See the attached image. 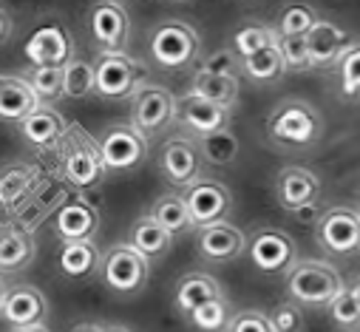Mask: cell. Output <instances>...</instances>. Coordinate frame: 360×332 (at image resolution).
<instances>
[{
    "mask_svg": "<svg viewBox=\"0 0 360 332\" xmlns=\"http://www.w3.org/2000/svg\"><path fill=\"white\" fill-rule=\"evenodd\" d=\"M63 89L68 100H85L97 94V68L94 60L71 57L63 65Z\"/></svg>",
    "mask_w": 360,
    "mask_h": 332,
    "instance_id": "1f68e13d",
    "label": "cell"
},
{
    "mask_svg": "<svg viewBox=\"0 0 360 332\" xmlns=\"http://www.w3.org/2000/svg\"><path fill=\"white\" fill-rule=\"evenodd\" d=\"M321 177L304 165H287L276 177V199L287 213L307 216L321 202Z\"/></svg>",
    "mask_w": 360,
    "mask_h": 332,
    "instance_id": "7c38bea8",
    "label": "cell"
},
{
    "mask_svg": "<svg viewBox=\"0 0 360 332\" xmlns=\"http://www.w3.org/2000/svg\"><path fill=\"white\" fill-rule=\"evenodd\" d=\"M352 332H357V329H352Z\"/></svg>",
    "mask_w": 360,
    "mask_h": 332,
    "instance_id": "816d5d0a",
    "label": "cell"
},
{
    "mask_svg": "<svg viewBox=\"0 0 360 332\" xmlns=\"http://www.w3.org/2000/svg\"><path fill=\"white\" fill-rule=\"evenodd\" d=\"M182 196L188 202L193 227L224 222L233 213V193H230V188L224 182H216V179H205L202 177L193 185H188L182 191Z\"/></svg>",
    "mask_w": 360,
    "mask_h": 332,
    "instance_id": "4fadbf2b",
    "label": "cell"
},
{
    "mask_svg": "<svg viewBox=\"0 0 360 332\" xmlns=\"http://www.w3.org/2000/svg\"><path fill=\"white\" fill-rule=\"evenodd\" d=\"M247 256L264 276H287L298 262V244L281 227H258L247 236Z\"/></svg>",
    "mask_w": 360,
    "mask_h": 332,
    "instance_id": "52a82bcc",
    "label": "cell"
},
{
    "mask_svg": "<svg viewBox=\"0 0 360 332\" xmlns=\"http://www.w3.org/2000/svg\"><path fill=\"white\" fill-rule=\"evenodd\" d=\"M323 117L321 111L301 100V97H287L281 100L266 117V139L278 151H309L323 139Z\"/></svg>",
    "mask_w": 360,
    "mask_h": 332,
    "instance_id": "7a4b0ae2",
    "label": "cell"
},
{
    "mask_svg": "<svg viewBox=\"0 0 360 332\" xmlns=\"http://www.w3.org/2000/svg\"><path fill=\"white\" fill-rule=\"evenodd\" d=\"M54 236L60 241H79V238H94L100 230V210L88 202L82 193H71L60 210L51 216Z\"/></svg>",
    "mask_w": 360,
    "mask_h": 332,
    "instance_id": "d6986e66",
    "label": "cell"
},
{
    "mask_svg": "<svg viewBox=\"0 0 360 332\" xmlns=\"http://www.w3.org/2000/svg\"><path fill=\"white\" fill-rule=\"evenodd\" d=\"M37 256V241L32 230H23L20 224L0 227V276H15L32 267Z\"/></svg>",
    "mask_w": 360,
    "mask_h": 332,
    "instance_id": "cb8c5ba5",
    "label": "cell"
},
{
    "mask_svg": "<svg viewBox=\"0 0 360 332\" xmlns=\"http://www.w3.org/2000/svg\"><path fill=\"white\" fill-rule=\"evenodd\" d=\"M43 179L40 165L34 162H9L0 165V208L15 210Z\"/></svg>",
    "mask_w": 360,
    "mask_h": 332,
    "instance_id": "484cf974",
    "label": "cell"
},
{
    "mask_svg": "<svg viewBox=\"0 0 360 332\" xmlns=\"http://www.w3.org/2000/svg\"><path fill=\"white\" fill-rule=\"evenodd\" d=\"M202 68L207 71H216V74H233V77H241V57L236 54V49H219L213 51L210 57L202 60Z\"/></svg>",
    "mask_w": 360,
    "mask_h": 332,
    "instance_id": "7bdbcfd3",
    "label": "cell"
},
{
    "mask_svg": "<svg viewBox=\"0 0 360 332\" xmlns=\"http://www.w3.org/2000/svg\"><path fill=\"white\" fill-rule=\"evenodd\" d=\"M105 332H131L128 326H120V324H111V326H105Z\"/></svg>",
    "mask_w": 360,
    "mask_h": 332,
    "instance_id": "c3c4849f",
    "label": "cell"
},
{
    "mask_svg": "<svg viewBox=\"0 0 360 332\" xmlns=\"http://www.w3.org/2000/svg\"><path fill=\"white\" fill-rule=\"evenodd\" d=\"M343 276L323 259H298L287 273V295L301 307L326 309V304L343 290Z\"/></svg>",
    "mask_w": 360,
    "mask_h": 332,
    "instance_id": "277c9868",
    "label": "cell"
},
{
    "mask_svg": "<svg viewBox=\"0 0 360 332\" xmlns=\"http://www.w3.org/2000/svg\"><path fill=\"white\" fill-rule=\"evenodd\" d=\"M40 103L26 74H0V120L20 122L26 120Z\"/></svg>",
    "mask_w": 360,
    "mask_h": 332,
    "instance_id": "d4e9b609",
    "label": "cell"
},
{
    "mask_svg": "<svg viewBox=\"0 0 360 332\" xmlns=\"http://www.w3.org/2000/svg\"><path fill=\"white\" fill-rule=\"evenodd\" d=\"M97 279L111 295L131 298V295L145 290V284L150 279V262L139 250H134L128 241L125 244H114L103 253Z\"/></svg>",
    "mask_w": 360,
    "mask_h": 332,
    "instance_id": "8992f818",
    "label": "cell"
},
{
    "mask_svg": "<svg viewBox=\"0 0 360 332\" xmlns=\"http://www.w3.org/2000/svg\"><path fill=\"white\" fill-rule=\"evenodd\" d=\"M196 250L210 264H230L247 253V236L233 222H216L199 227L196 236Z\"/></svg>",
    "mask_w": 360,
    "mask_h": 332,
    "instance_id": "e0dca14e",
    "label": "cell"
},
{
    "mask_svg": "<svg viewBox=\"0 0 360 332\" xmlns=\"http://www.w3.org/2000/svg\"><path fill=\"white\" fill-rule=\"evenodd\" d=\"M326 312H329L332 324L340 326L343 332H352V329L360 326V307H357V301H354V295H352L349 287H343V290L326 304Z\"/></svg>",
    "mask_w": 360,
    "mask_h": 332,
    "instance_id": "f35d334b",
    "label": "cell"
},
{
    "mask_svg": "<svg viewBox=\"0 0 360 332\" xmlns=\"http://www.w3.org/2000/svg\"><path fill=\"white\" fill-rule=\"evenodd\" d=\"M128 244L134 250H139L148 262H159L170 253L173 247V233L167 227H162L150 213L148 216H139L131 230H128Z\"/></svg>",
    "mask_w": 360,
    "mask_h": 332,
    "instance_id": "83f0119b",
    "label": "cell"
},
{
    "mask_svg": "<svg viewBox=\"0 0 360 332\" xmlns=\"http://www.w3.org/2000/svg\"><path fill=\"white\" fill-rule=\"evenodd\" d=\"M315 238L321 244V250L338 259L360 253V210L346 205L323 210L315 224Z\"/></svg>",
    "mask_w": 360,
    "mask_h": 332,
    "instance_id": "ba28073f",
    "label": "cell"
},
{
    "mask_svg": "<svg viewBox=\"0 0 360 332\" xmlns=\"http://www.w3.org/2000/svg\"><path fill=\"white\" fill-rule=\"evenodd\" d=\"M338 91L343 100H360V40H354L338 60Z\"/></svg>",
    "mask_w": 360,
    "mask_h": 332,
    "instance_id": "8d00e7d4",
    "label": "cell"
},
{
    "mask_svg": "<svg viewBox=\"0 0 360 332\" xmlns=\"http://www.w3.org/2000/svg\"><path fill=\"white\" fill-rule=\"evenodd\" d=\"M346 287L352 290V295H354V301H357V307H360V276H354V279H352Z\"/></svg>",
    "mask_w": 360,
    "mask_h": 332,
    "instance_id": "7dc6e473",
    "label": "cell"
},
{
    "mask_svg": "<svg viewBox=\"0 0 360 332\" xmlns=\"http://www.w3.org/2000/svg\"><path fill=\"white\" fill-rule=\"evenodd\" d=\"M227 332H276L273 329V321H269L266 312L261 309H241L233 315Z\"/></svg>",
    "mask_w": 360,
    "mask_h": 332,
    "instance_id": "b9f144b4",
    "label": "cell"
},
{
    "mask_svg": "<svg viewBox=\"0 0 360 332\" xmlns=\"http://www.w3.org/2000/svg\"><path fill=\"white\" fill-rule=\"evenodd\" d=\"M57 168H60V179L65 185H71L77 193L97 191L108 177L105 159L100 151V139H94L77 122H68V128L57 145Z\"/></svg>",
    "mask_w": 360,
    "mask_h": 332,
    "instance_id": "6da1fadb",
    "label": "cell"
},
{
    "mask_svg": "<svg viewBox=\"0 0 360 332\" xmlns=\"http://www.w3.org/2000/svg\"><path fill=\"white\" fill-rule=\"evenodd\" d=\"M273 43H278V32H276V26H266V23H244L233 34V49L241 60L266 46H273Z\"/></svg>",
    "mask_w": 360,
    "mask_h": 332,
    "instance_id": "d590c367",
    "label": "cell"
},
{
    "mask_svg": "<svg viewBox=\"0 0 360 332\" xmlns=\"http://www.w3.org/2000/svg\"><path fill=\"white\" fill-rule=\"evenodd\" d=\"M103 253L97 250L94 238L79 241H60L57 247V270L71 281H88L100 273Z\"/></svg>",
    "mask_w": 360,
    "mask_h": 332,
    "instance_id": "603a6c76",
    "label": "cell"
},
{
    "mask_svg": "<svg viewBox=\"0 0 360 332\" xmlns=\"http://www.w3.org/2000/svg\"><path fill=\"white\" fill-rule=\"evenodd\" d=\"M202 37L185 20H162L148 34V57L162 71H185L199 63Z\"/></svg>",
    "mask_w": 360,
    "mask_h": 332,
    "instance_id": "3957f363",
    "label": "cell"
},
{
    "mask_svg": "<svg viewBox=\"0 0 360 332\" xmlns=\"http://www.w3.org/2000/svg\"><path fill=\"white\" fill-rule=\"evenodd\" d=\"M230 120H233V108L205 100L193 91L179 97V103H176V122L185 131H191L193 136H205V134L230 128Z\"/></svg>",
    "mask_w": 360,
    "mask_h": 332,
    "instance_id": "ac0fdd59",
    "label": "cell"
},
{
    "mask_svg": "<svg viewBox=\"0 0 360 332\" xmlns=\"http://www.w3.org/2000/svg\"><path fill=\"white\" fill-rule=\"evenodd\" d=\"M23 54L29 65H65L74 57V37L60 20H46L29 34Z\"/></svg>",
    "mask_w": 360,
    "mask_h": 332,
    "instance_id": "9a60e30c",
    "label": "cell"
},
{
    "mask_svg": "<svg viewBox=\"0 0 360 332\" xmlns=\"http://www.w3.org/2000/svg\"><path fill=\"white\" fill-rule=\"evenodd\" d=\"M148 142L150 139L131 122L111 125L108 131H103L100 151L108 174H134L136 168H142L148 159Z\"/></svg>",
    "mask_w": 360,
    "mask_h": 332,
    "instance_id": "9c48e42d",
    "label": "cell"
},
{
    "mask_svg": "<svg viewBox=\"0 0 360 332\" xmlns=\"http://www.w3.org/2000/svg\"><path fill=\"white\" fill-rule=\"evenodd\" d=\"M159 171L173 188H188L196 179H202L205 171V156L199 151L196 139L185 136H170L159 148Z\"/></svg>",
    "mask_w": 360,
    "mask_h": 332,
    "instance_id": "8fae6325",
    "label": "cell"
},
{
    "mask_svg": "<svg viewBox=\"0 0 360 332\" xmlns=\"http://www.w3.org/2000/svg\"><path fill=\"white\" fill-rule=\"evenodd\" d=\"M321 20L318 9L309 6V4H290L281 9L278 15V23H276V32L281 37H292V34H309V29Z\"/></svg>",
    "mask_w": 360,
    "mask_h": 332,
    "instance_id": "74e56055",
    "label": "cell"
},
{
    "mask_svg": "<svg viewBox=\"0 0 360 332\" xmlns=\"http://www.w3.org/2000/svg\"><path fill=\"white\" fill-rule=\"evenodd\" d=\"M71 332H105L103 324H91V321H82V324H74Z\"/></svg>",
    "mask_w": 360,
    "mask_h": 332,
    "instance_id": "f6af8a7d",
    "label": "cell"
},
{
    "mask_svg": "<svg viewBox=\"0 0 360 332\" xmlns=\"http://www.w3.org/2000/svg\"><path fill=\"white\" fill-rule=\"evenodd\" d=\"M97 68V97L108 103L131 100L148 79V65L128 51H100L94 60Z\"/></svg>",
    "mask_w": 360,
    "mask_h": 332,
    "instance_id": "5b68a950",
    "label": "cell"
},
{
    "mask_svg": "<svg viewBox=\"0 0 360 332\" xmlns=\"http://www.w3.org/2000/svg\"><path fill=\"white\" fill-rule=\"evenodd\" d=\"M12 332H51L46 324H32V326H12Z\"/></svg>",
    "mask_w": 360,
    "mask_h": 332,
    "instance_id": "bcb514c9",
    "label": "cell"
},
{
    "mask_svg": "<svg viewBox=\"0 0 360 332\" xmlns=\"http://www.w3.org/2000/svg\"><path fill=\"white\" fill-rule=\"evenodd\" d=\"M6 290H9V287L4 284V276H0V304H4V295H6Z\"/></svg>",
    "mask_w": 360,
    "mask_h": 332,
    "instance_id": "681fc988",
    "label": "cell"
},
{
    "mask_svg": "<svg viewBox=\"0 0 360 332\" xmlns=\"http://www.w3.org/2000/svg\"><path fill=\"white\" fill-rule=\"evenodd\" d=\"M224 295V287L219 284V279H213L210 273H185L182 279L176 281L173 287V307L182 312L185 318L205 301H213V298H221Z\"/></svg>",
    "mask_w": 360,
    "mask_h": 332,
    "instance_id": "4316f807",
    "label": "cell"
},
{
    "mask_svg": "<svg viewBox=\"0 0 360 332\" xmlns=\"http://www.w3.org/2000/svg\"><path fill=\"white\" fill-rule=\"evenodd\" d=\"M12 34H15V20H12V12L0 4V46L4 43H9L12 40Z\"/></svg>",
    "mask_w": 360,
    "mask_h": 332,
    "instance_id": "ee69618b",
    "label": "cell"
},
{
    "mask_svg": "<svg viewBox=\"0 0 360 332\" xmlns=\"http://www.w3.org/2000/svg\"><path fill=\"white\" fill-rule=\"evenodd\" d=\"M352 43H354V37H352L343 26H338V23L321 18V20L309 29V34H307L312 68H335L338 60L343 57V51H346Z\"/></svg>",
    "mask_w": 360,
    "mask_h": 332,
    "instance_id": "7402d4cb",
    "label": "cell"
},
{
    "mask_svg": "<svg viewBox=\"0 0 360 332\" xmlns=\"http://www.w3.org/2000/svg\"><path fill=\"white\" fill-rule=\"evenodd\" d=\"M278 49H281V54H284L287 71H309V68H312L307 34H292V37H281V34H278Z\"/></svg>",
    "mask_w": 360,
    "mask_h": 332,
    "instance_id": "ab89813d",
    "label": "cell"
},
{
    "mask_svg": "<svg viewBox=\"0 0 360 332\" xmlns=\"http://www.w3.org/2000/svg\"><path fill=\"white\" fill-rule=\"evenodd\" d=\"M269 321H273V329L276 332H301L304 329V309L298 301H281L278 307H273L266 312Z\"/></svg>",
    "mask_w": 360,
    "mask_h": 332,
    "instance_id": "60d3db41",
    "label": "cell"
},
{
    "mask_svg": "<svg viewBox=\"0 0 360 332\" xmlns=\"http://www.w3.org/2000/svg\"><path fill=\"white\" fill-rule=\"evenodd\" d=\"M188 321H191V326H196L199 332H227V326H230V321H233V309H230L227 295L199 304V307L188 315Z\"/></svg>",
    "mask_w": 360,
    "mask_h": 332,
    "instance_id": "836d02e7",
    "label": "cell"
},
{
    "mask_svg": "<svg viewBox=\"0 0 360 332\" xmlns=\"http://www.w3.org/2000/svg\"><path fill=\"white\" fill-rule=\"evenodd\" d=\"M34 94L40 97V103L46 106H54L65 97V89H63V65H32V71L26 74Z\"/></svg>",
    "mask_w": 360,
    "mask_h": 332,
    "instance_id": "e575fe53",
    "label": "cell"
},
{
    "mask_svg": "<svg viewBox=\"0 0 360 332\" xmlns=\"http://www.w3.org/2000/svg\"><path fill=\"white\" fill-rule=\"evenodd\" d=\"M176 103L179 100L170 89L159 86V82H145L131 97V125L139 128L148 139H153L176 122Z\"/></svg>",
    "mask_w": 360,
    "mask_h": 332,
    "instance_id": "30bf717a",
    "label": "cell"
},
{
    "mask_svg": "<svg viewBox=\"0 0 360 332\" xmlns=\"http://www.w3.org/2000/svg\"><path fill=\"white\" fill-rule=\"evenodd\" d=\"M191 91L205 97V100H213L219 106H227L233 108L238 103V91H241V82L238 77L233 74H216V71H207V68H199L191 79Z\"/></svg>",
    "mask_w": 360,
    "mask_h": 332,
    "instance_id": "f1b7e54d",
    "label": "cell"
},
{
    "mask_svg": "<svg viewBox=\"0 0 360 332\" xmlns=\"http://www.w3.org/2000/svg\"><path fill=\"white\" fill-rule=\"evenodd\" d=\"M199 142V151L205 156L207 165H216V168H227L238 159V136L233 134V128H221V131H213V134H205V136H196Z\"/></svg>",
    "mask_w": 360,
    "mask_h": 332,
    "instance_id": "d6a6232c",
    "label": "cell"
},
{
    "mask_svg": "<svg viewBox=\"0 0 360 332\" xmlns=\"http://www.w3.org/2000/svg\"><path fill=\"white\" fill-rule=\"evenodd\" d=\"M176 4H182V0H176Z\"/></svg>",
    "mask_w": 360,
    "mask_h": 332,
    "instance_id": "f907efd6",
    "label": "cell"
},
{
    "mask_svg": "<svg viewBox=\"0 0 360 332\" xmlns=\"http://www.w3.org/2000/svg\"><path fill=\"white\" fill-rule=\"evenodd\" d=\"M18 125H20V136L29 148H34L37 153H49V151H57V145L68 128V120L54 106L43 103Z\"/></svg>",
    "mask_w": 360,
    "mask_h": 332,
    "instance_id": "44dd1931",
    "label": "cell"
},
{
    "mask_svg": "<svg viewBox=\"0 0 360 332\" xmlns=\"http://www.w3.org/2000/svg\"><path fill=\"white\" fill-rule=\"evenodd\" d=\"M150 216L162 227H167L173 236H182V233L193 230V219H191V210H188V202L182 193H162L150 205Z\"/></svg>",
    "mask_w": 360,
    "mask_h": 332,
    "instance_id": "4dcf8cb0",
    "label": "cell"
},
{
    "mask_svg": "<svg viewBox=\"0 0 360 332\" xmlns=\"http://www.w3.org/2000/svg\"><path fill=\"white\" fill-rule=\"evenodd\" d=\"M71 185H65L63 179L60 182H49V179H40L37 182V188L15 208V210H9L12 213V224H20L23 230H37L46 219H51L57 210H60V205L71 196Z\"/></svg>",
    "mask_w": 360,
    "mask_h": 332,
    "instance_id": "2e32d148",
    "label": "cell"
},
{
    "mask_svg": "<svg viewBox=\"0 0 360 332\" xmlns=\"http://www.w3.org/2000/svg\"><path fill=\"white\" fill-rule=\"evenodd\" d=\"M0 318H4L9 326L46 324V318H49V298L34 284H15L4 295V304H0Z\"/></svg>",
    "mask_w": 360,
    "mask_h": 332,
    "instance_id": "ffe728a7",
    "label": "cell"
},
{
    "mask_svg": "<svg viewBox=\"0 0 360 332\" xmlns=\"http://www.w3.org/2000/svg\"><path fill=\"white\" fill-rule=\"evenodd\" d=\"M88 29L100 51H125L131 40V18L120 0H97L88 12Z\"/></svg>",
    "mask_w": 360,
    "mask_h": 332,
    "instance_id": "5bb4252c",
    "label": "cell"
},
{
    "mask_svg": "<svg viewBox=\"0 0 360 332\" xmlns=\"http://www.w3.org/2000/svg\"><path fill=\"white\" fill-rule=\"evenodd\" d=\"M241 74L250 82H255V86H273V82H278L287 74V63H284V54H281L278 43L244 57L241 60Z\"/></svg>",
    "mask_w": 360,
    "mask_h": 332,
    "instance_id": "f546056e",
    "label": "cell"
}]
</instances>
